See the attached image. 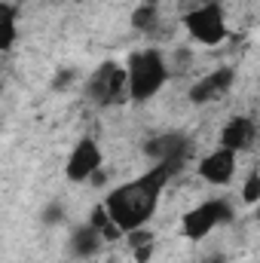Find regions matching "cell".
I'll list each match as a JSON object with an SVG mask.
<instances>
[{
	"instance_id": "obj_2",
	"label": "cell",
	"mask_w": 260,
	"mask_h": 263,
	"mask_svg": "<svg viewBox=\"0 0 260 263\" xmlns=\"http://www.w3.org/2000/svg\"><path fill=\"white\" fill-rule=\"evenodd\" d=\"M129 98L135 104H144L150 101L169 80V65L162 59V52L156 49H141L129 59Z\"/></svg>"
},
{
	"instance_id": "obj_11",
	"label": "cell",
	"mask_w": 260,
	"mask_h": 263,
	"mask_svg": "<svg viewBox=\"0 0 260 263\" xmlns=\"http://www.w3.org/2000/svg\"><path fill=\"white\" fill-rule=\"evenodd\" d=\"M101 239H104V236H101L98 227H80V230H73V236H70V248H73L77 257H92V254H98Z\"/></svg>"
},
{
	"instance_id": "obj_8",
	"label": "cell",
	"mask_w": 260,
	"mask_h": 263,
	"mask_svg": "<svg viewBox=\"0 0 260 263\" xmlns=\"http://www.w3.org/2000/svg\"><path fill=\"white\" fill-rule=\"evenodd\" d=\"M147 153H150L156 162L178 165L181 159H187V153H190V141H187L184 135H178V132H165V135H159V138H153V141L147 144Z\"/></svg>"
},
{
	"instance_id": "obj_16",
	"label": "cell",
	"mask_w": 260,
	"mask_h": 263,
	"mask_svg": "<svg viewBox=\"0 0 260 263\" xmlns=\"http://www.w3.org/2000/svg\"><path fill=\"white\" fill-rule=\"evenodd\" d=\"M257 205H260V202H257Z\"/></svg>"
},
{
	"instance_id": "obj_3",
	"label": "cell",
	"mask_w": 260,
	"mask_h": 263,
	"mask_svg": "<svg viewBox=\"0 0 260 263\" xmlns=\"http://www.w3.org/2000/svg\"><path fill=\"white\" fill-rule=\"evenodd\" d=\"M86 92L95 104L101 107H117L123 101H132L129 98V70L120 62H104L98 65V70L89 77L86 83Z\"/></svg>"
},
{
	"instance_id": "obj_1",
	"label": "cell",
	"mask_w": 260,
	"mask_h": 263,
	"mask_svg": "<svg viewBox=\"0 0 260 263\" xmlns=\"http://www.w3.org/2000/svg\"><path fill=\"white\" fill-rule=\"evenodd\" d=\"M175 165L169 162H156L150 172H144L141 178H135L129 184L117 187L110 196L104 199V211L110 217V223L120 230V233H132V230H141L156 205H159V196L165 193V184L172 178Z\"/></svg>"
},
{
	"instance_id": "obj_15",
	"label": "cell",
	"mask_w": 260,
	"mask_h": 263,
	"mask_svg": "<svg viewBox=\"0 0 260 263\" xmlns=\"http://www.w3.org/2000/svg\"><path fill=\"white\" fill-rule=\"evenodd\" d=\"M199 3H211V0H199Z\"/></svg>"
},
{
	"instance_id": "obj_6",
	"label": "cell",
	"mask_w": 260,
	"mask_h": 263,
	"mask_svg": "<svg viewBox=\"0 0 260 263\" xmlns=\"http://www.w3.org/2000/svg\"><path fill=\"white\" fill-rule=\"evenodd\" d=\"M101 147L92 141V138H83L77 141V147L70 150L67 156V165H65V175L70 181H86V178H95L101 172Z\"/></svg>"
},
{
	"instance_id": "obj_9",
	"label": "cell",
	"mask_w": 260,
	"mask_h": 263,
	"mask_svg": "<svg viewBox=\"0 0 260 263\" xmlns=\"http://www.w3.org/2000/svg\"><path fill=\"white\" fill-rule=\"evenodd\" d=\"M230 86H233V67H217V70L205 73L193 89H190V101L193 104H208V101L220 98Z\"/></svg>"
},
{
	"instance_id": "obj_14",
	"label": "cell",
	"mask_w": 260,
	"mask_h": 263,
	"mask_svg": "<svg viewBox=\"0 0 260 263\" xmlns=\"http://www.w3.org/2000/svg\"><path fill=\"white\" fill-rule=\"evenodd\" d=\"M12 40H15V15H12V9L6 6V12H3V49H9Z\"/></svg>"
},
{
	"instance_id": "obj_5",
	"label": "cell",
	"mask_w": 260,
	"mask_h": 263,
	"mask_svg": "<svg viewBox=\"0 0 260 263\" xmlns=\"http://www.w3.org/2000/svg\"><path fill=\"white\" fill-rule=\"evenodd\" d=\"M184 28L190 31L193 40L205 43V46H214V43H220L227 37V15H224V9H220L217 0L199 3L196 9H190L184 15Z\"/></svg>"
},
{
	"instance_id": "obj_4",
	"label": "cell",
	"mask_w": 260,
	"mask_h": 263,
	"mask_svg": "<svg viewBox=\"0 0 260 263\" xmlns=\"http://www.w3.org/2000/svg\"><path fill=\"white\" fill-rule=\"evenodd\" d=\"M230 220H233V205L227 199H205L184 214L181 230L187 239H205L211 230H217L220 223H230Z\"/></svg>"
},
{
	"instance_id": "obj_13",
	"label": "cell",
	"mask_w": 260,
	"mask_h": 263,
	"mask_svg": "<svg viewBox=\"0 0 260 263\" xmlns=\"http://www.w3.org/2000/svg\"><path fill=\"white\" fill-rule=\"evenodd\" d=\"M242 199H245V205H257L260 202V172H254V175L245 181V187H242Z\"/></svg>"
},
{
	"instance_id": "obj_10",
	"label": "cell",
	"mask_w": 260,
	"mask_h": 263,
	"mask_svg": "<svg viewBox=\"0 0 260 263\" xmlns=\"http://www.w3.org/2000/svg\"><path fill=\"white\" fill-rule=\"evenodd\" d=\"M254 138H257L254 120H248V117H233V120L220 129V147L239 153V150H248V147L254 144Z\"/></svg>"
},
{
	"instance_id": "obj_7",
	"label": "cell",
	"mask_w": 260,
	"mask_h": 263,
	"mask_svg": "<svg viewBox=\"0 0 260 263\" xmlns=\"http://www.w3.org/2000/svg\"><path fill=\"white\" fill-rule=\"evenodd\" d=\"M196 172L208 184H230L233 175H236V150H227V147L211 150L208 156H202Z\"/></svg>"
},
{
	"instance_id": "obj_12",
	"label": "cell",
	"mask_w": 260,
	"mask_h": 263,
	"mask_svg": "<svg viewBox=\"0 0 260 263\" xmlns=\"http://www.w3.org/2000/svg\"><path fill=\"white\" fill-rule=\"evenodd\" d=\"M132 25L138 28V31H156V25H159V6H156V0H150V3H141L138 9H135V15H132Z\"/></svg>"
}]
</instances>
